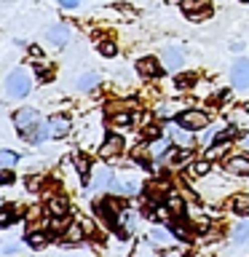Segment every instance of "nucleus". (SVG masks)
Returning <instances> with one entry per match:
<instances>
[{
    "instance_id": "1",
    "label": "nucleus",
    "mask_w": 249,
    "mask_h": 257,
    "mask_svg": "<svg viewBox=\"0 0 249 257\" xmlns=\"http://www.w3.org/2000/svg\"><path fill=\"white\" fill-rule=\"evenodd\" d=\"M6 94L11 99H22V96L30 94V75L24 70H14L11 75L6 78Z\"/></svg>"
},
{
    "instance_id": "2",
    "label": "nucleus",
    "mask_w": 249,
    "mask_h": 257,
    "mask_svg": "<svg viewBox=\"0 0 249 257\" xmlns=\"http://www.w3.org/2000/svg\"><path fill=\"white\" fill-rule=\"evenodd\" d=\"M38 123H40L38 110L22 107V110H16V112H14V126H16V132H19L22 137H27V134L32 132V126H38Z\"/></svg>"
},
{
    "instance_id": "3",
    "label": "nucleus",
    "mask_w": 249,
    "mask_h": 257,
    "mask_svg": "<svg viewBox=\"0 0 249 257\" xmlns=\"http://www.w3.org/2000/svg\"><path fill=\"white\" fill-rule=\"evenodd\" d=\"M177 123L182 128H188V132H198V128H206L209 126V115L201 110H185L177 115Z\"/></svg>"
},
{
    "instance_id": "4",
    "label": "nucleus",
    "mask_w": 249,
    "mask_h": 257,
    "mask_svg": "<svg viewBox=\"0 0 249 257\" xmlns=\"http://www.w3.org/2000/svg\"><path fill=\"white\" fill-rule=\"evenodd\" d=\"M180 8L190 16L193 22L206 19V16L212 14V6H209V0H180Z\"/></svg>"
},
{
    "instance_id": "5",
    "label": "nucleus",
    "mask_w": 249,
    "mask_h": 257,
    "mask_svg": "<svg viewBox=\"0 0 249 257\" xmlns=\"http://www.w3.org/2000/svg\"><path fill=\"white\" fill-rule=\"evenodd\" d=\"M230 80L236 88H246L249 86V59H236L230 67Z\"/></svg>"
},
{
    "instance_id": "6",
    "label": "nucleus",
    "mask_w": 249,
    "mask_h": 257,
    "mask_svg": "<svg viewBox=\"0 0 249 257\" xmlns=\"http://www.w3.org/2000/svg\"><path fill=\"white\" fill-rule=\"evenodd\" d=\"M99 153H102V158H115V156H120V153H123V137L110 134L107 140L102 142Z\"/></svg>"
},
{
    "instance_id": "7",
    "label": "nucleus",
    "mask_w": 249,
    "mask_h": 257,
    "mask_svg": "<svg viewBox=\"0 0 249 257\" xmlns=\"http://www.w3.org/2000/svg\"><path fill=\"white\" fill-rule=\"evenodd\" d=\"M70 128H72V123H70V118L67 115H51L48 118V132H51V137H67L70 134Z\"/></svg>"
},
{
    "instance_id": "8",
    "label": "nucleus",
    "mask_w": 249,
    "mask_h": 257,
    "mask_svg": "<svg viewBox=\"0 0 249 257\" xmlns=\"http://www.w3.org/2000/svg\"><path fill=\"white\" fill-rule=\"evenodd\" d=\"M48 43L67 46L70 43V27H67V24H54V27L48 30Z\"/></svg>"
},
{
    "instance_id": "9",
    "label": "nucleus",
    "mask_w": 249,
    "mask_h": 257,
    "mask_svg": "<svg viewBox=\"0 0 249 257\" xmlns=\"http://www.w3.org/2000/svg\"><path fill=\"white\" fill-rule=\"evenodd\" d=\"M182 64H185L182 54L177 51V48H166V51H164V67L172 70V72H177V70H182Z\"/></svg>"
},
{
    "instance_id": "10",
    "label": "nucleus",
    "mask_w": 249,
    "mask_h": 257,
    "mask_svg": "<svg viewBox=\"0 0 249 257\" xmlns=\"http://www.w3.org/2000/svg\"><path fill=\"white\" fill-rule=\"evenodd\" d=\"M112 172L110 169H96V174H94V182H91V190H102V188H110L112 185Z\"/></svg>"
},
{
    "instance_id": "11",
    "label": "nucleus",
    "mask_w": 249,
    "mask_h": 257,
    "mask_svg": "<svg viewBox=\"0 0 249 257\" xmlns=\"http://www.w3.org/2000/svg\"><path fill=\"white\" fill-rule=\"evenodd\" d=\"M110 190L115 193V196H134V193L140 190V185H137L134 180H126V182H118V180H112Z\"/></svg>"
},
{
    "instance_id": "12",
    "label": "nucleus",
    "mask_w": 249,
    "mask_h": 257,
    "mask_svg": "<svg viewBox=\"0 0 249 257\" xmlns=\"http://www.w3.org/2000/svg\"><path fill=\"white\" fill-rule=\"evenodd\" d=\"M67 209H70V204H67V198H64V196L48 198V212H51L54 217H67Z\"/></svg>"
},
{
    "instance_id": "13",
    "label": "nucleus",
    "mask_w": 249,
    "mask_h": 257,
    "mask_svg": "<svg viewBox=\"0 0 249 257\" xmlns=\"http://www.w3.org/2000/svg\"><path fill=\"white\" fill-rule=\"evenodd\" d=\"M137 70H140V75H145V78L161 75V67H158V62L153 59V56H148V59H140V62H137Z\"/></svg>"
},
{
    "instance_id": "14",
    "label": "nucleus",
    "mask_w": 249,
    "mask_h": 257,
    "mask_svg": "<svg viewBox=\"0 0 249 257\" xmlns=\"http://www.w3.org/2000/svg\"><path fill=\"white\" fill-rule=\"evenodd\" d=\"M225 169H228V172L230 174H249V158L246 156H238V158H230L228 161V166H225Z\"/></svg>"
},
{
    "instance_id": "15",
    "label": "nucleus",
    "mask_w": 249,
    "mask_h": 257,
    "mask_svg": "<svg viewBox=\"0 0 249 257\" xmlns=\"http://www.w3.org/2000/svg\"><path fill=\"white\" fill-rule=\"evenodd\" d=\"M46 137H51V132H48V123H38V126H32V132L24 137V140H30V142L40 145V142L46 140Z\"/></svg>"
},
{
    "instance_id": "16",
    "label": "nucleus",
    "mask_w": 249,
    "mask_h": 257,
    "mask_svg": "<svg viewBox=\"0 0 249 257\" xmlns=\"http://www.w3.org/2000/svg\"><path fill=\"white\" fill-rule=\"evenodd\" d=\"M169 150H172V145H169L166 140H156V142L150 145V156L156 158V161L166 158V156H169Z\"/></svg>"
},
{
    "instance_id": "17",
    "label": "nucleus",
    "mask_w": 249,
    "mask_h": 257,
    "mask_svg": "<svg viewBox=\"0 0 249 257\" xmlns=\"http://www.w3.org/2000/svg\"><path fill=\"white\" fill-rule=\"evenodd\" d=\"M96 83H99V75H96V72H86V75L78 78V88H80V91H91Z\"/></svg>"
},
{
    "instance_id": "18",
    "label": "nucleus",
    "mask_w": 249,
    "mask_h": 257,
    "mask_svg": "<svg viewBox=\"0 0 249 257\" xmlns=\"http://www.w3.org/2000/svg\"><path fill=\"white\" fill-rule=\"evenodd\" d=\"M75 169H78V174H80V180H88V174H91V164H88V158L86 156H80V153H78V156H75Z\"/></svg>"
},
{
    "instance_id": "19",
    "label": "nucleus",
    "mask_w": 249,
    "mask_h": 257,
    "mask_svg": "<svg viewBox=\"0 0 249 257\" xmlns=\"http://www.w3.org/2000/svg\"><path fill=\"white\" fill-rule=\"evenodd\" d=\"M64 241H67V244H78V241H83V228H80V225H70V228L64 230Z\"/></svg>"
},
{
    "instance_id": "20",
    "label": "nucleus",
    "mask_w": 249,
    "mask_h": 257,
    "mask_svg": "<svg viewBox=\"0 0 249 257\" xmlns=\"http://www.w3.org/2000/svg\"><path fill=\"white\" fill-rule=\"evenodd\" d=\"M16 209L14 206H0V228H6V225H11L16 220Z\"/></svg>"
},
{
    "instance_id": "21",
    "label": "nucleus",
    "mask_w": 249,
    "mask_h": 257,
    "mask_svg": "<svg viewBox=\"0 0 249 257\" xmlns=\"http://www.w3.org/2000/svg\"><path fill=\"white\" fill-rule=\"evenodd\" d=\"M16 161H19V156L14 150H0V169H11L16 166Z\"/></svg>"
},
{
    "instance_id": "22",
    "label": "nucleus",
    "mask_w": 249,
    "mask_h": 257,
    "mask_svg": "<svg viewBox=\"0 0 249 257\" xmlns=\"http://www.w3.org/2000/svg\"><path fill=\"white\" fill-rule=\"evenodd\" d=\"M244 241H249V220L241 222L236 230H233V244H244Z\"/></svg>"
},
{
    "instance_id": "23",
    "label": "nucleus",
    "mask_w": 249,
    "mask_h": 257,
    "mask_svg": "<svg viewBox=\"0 0 249 257\" xmlns=\"http://www.w3.org/2000/svg\"><path fill=\"white\" fill-rule=\"evenodd\" d=\"M46 241H48V236L46 233H27V244L32 246V249H40V246H46Z\"/></svg>"
},
{
    "instance_id": "24",
    "label": "nucleus",
    "mask_w": 249,
    "mask_h": 257,
    "mask_svg": "<svg viewBox=\"0 0 249 257\" xmlns=\"http://www.w3.org/2000/svg\"><path fill=\"white\" fill-rule=\"evenodd\" d=\"M150 238H153V244H172V238H169V233L164 230V228H153L150 230Z\"/></svg>"
},
{
    "instance_id": "25",
    "label": "nucleus",
    "mask_w": 249,
    "mask_h": 257,
    "mask_svg": "<svg viewBox=\"0 0 249 257\" xmlns=\"http://www.w3.org/2000/svg\"><path fill=\"white\" fill-rule=\"evenodd\" d=\"M233 212L249 214V196H236V198H233Z\"/></svg>"
},
{
    "instance_id": "26",
    "label": "nucleus",
    "mask_w": 249,
    "mask_h": 257,
    "mask_svg": "<svg viewBox=\"0 0 249 257\" xmlns=\"http://www.w3.org/2000/svg\"><path fill=\"white\" fill-rule=\"evenodd\" d=\"M209 169H212V161H209V158H201V161H196V164H193V174H196V177H204V174H209Z\"/></svg>"
},
{
    "instance_id": "27",
    "label": "nucleus",
    "mask_w": 249,
    "mask_h": 257,
    "mask_svg": "<svg viewBox=\"0 0 249 257\" xmlns=\"http://www.w3.org/2000/svg\"><path fill=\"white\" fill-rule=\"evenodd\" d=\"M233 137H236V126H228L225 132H220L217 134V140H214V145H228Z\"/></svg>"
},
{
    "instance_id": "28",
    "label": "nucleus",
    "mask_w": 249,
    "mask_h": 257,
    "mask_svg": "<svg viewBox=\"0 0 249 257\" xmlns=\"http://www.w3.org/2000/svg\"><path fill=\"white\" fill-rule=\"evenodd\" d=\"M172 230H174V236L180 238V241H190V230L185 228L182 222H174V225H172Z\"/></svg>"
},
{
    "instance_id": "29",
    "label": "nucleus",
    "mask_w": 249,
    "mask_h": 257,
    "mask_svg": "<svg viewBox=\"0 0 249 257\" xmlns=\"http://www.w3.org/2000/svg\"><path fill=\"white\" fill-rule=\"evenodd\" d=\"M132 120H134L132 112H118V115H112V123H115V126H129Z\"/></svg>"
},
{
    "instance_id": "30",
    "label": "nucleus",
    "mask_w": 249,
    "mask_h": 257,
    "mask_svg": "<svg viewBox=\"0 0 249 257\" xmlns=\"http://www.w3.org/2000/svg\"><path fill=\"white\" fill-rule=\"evenodd\" d=\"M172 134H174V140H177V142H182V145H188V142H190L188 128H182V126H180V128H172Z\"/></svg>"
},
{
    "instance_id": "31",
    "label": "nucleus",
    "mask_w": 249,
    "mask_h": 257,
    "mask_svg": "<svg viewBox=\"0 0 249 257\" xmlns=\"http://www.w3.org/2000/svg\"><path fill=\"white\" fill-rule=\"evenodd\" d=\"M99 51H102L104 56H115V54H118V46L110 43V40H104V43H99Z\"/></svg>"
},
{
    "instance_id": "32",
    "label": "nucleus",
    "mask_w": 249,
    "mask_h": 257,
    "mask_svg": "<svg viewBox=\"0 0 249 257\" xmlns=\"http://www.w3.org/2000/svg\"><path fill=\"white\" fill-rule=\"evenodd\" d=\"M188 158H190V150H180V153H174V156H172V166H182Z\"/></svg>"
},
{
    "instance_id": "33",
    "label": "nucleus",
    "mask_w": 249,
    "mask_h": 257,
    "mask_svg": "<svg viewBox=\"0 0 249 257\" xmlns=\"http://www.w3.org/2000/svg\"><path fill=\"white\" fill-rule=\"evenodd\" d=\"M169 209H172V212H177V214H180L182 209H185L182 198H180V196H172V198H169Z\"/></svg>"
},
{
    "instance_id": "34",
    "label": "nucleus",
    "mask_w": 249,
    "mask_h": 257,
    "mask_svg": "<svg viewBox=\"0 0 249 257\" xmlns=\"http://www.w3.org/2000/svg\"><path fill=\"white\" fill-rule=\"evenodd\" d=\"M169 214H172V212H169V206H158L156 212H153V217H158L161 222H166V220H169Z\"/></svg>"
},
{
    "instance_id": "35",
    "label": "nucleus",
    "mask_w": 249,
    "mask_h": 257,
    "mask_svg": "<svg viewBox=\"0 0 249 257\" xmlns=\"http://www.w3.org/2000/svg\"><path fill=\"white\" fill-rule=\"evenodd\" d=\"M190 83H193V78H190V75H180V78L174 80V86H177V88H188Z\"/></svg>"
},
{
    "instance_id": "36",
    "label": "nucleus",
    "mask_w": 249,
    "mask_h": 257,
    "mask_svg": "<svg viewBox=\"0 0 249 257\" xmlns=\"http://www.w3.org/2000/svg\"><path fill=\"white\" fill-rule=\"evenodd\" d=\"M35 70H38V75H40V80H48V78H51V70H48L46 64H35Z\"/></svg>"
},
{
    "instance_id": "37",
    "label": "nucleus",
    "mask_w": 249,
    "mask_h": 257,
    "mask_svg": "<svg viewBox=\"0 0 249 257\" xmlns=\"http://www.w3.org/2000/svg\"><path fill=\"white\" fill-rule=\"evenodd\" d=\"M8 182H14V174L8 169H0V185H8Z\"/></svg>"
},
{
    "instance_id": "38",
    "label": "nucleus",
    "mask_w": 249,
    "mask_h": 257,
    "mask_svg": "<svg viewBox=\"0 0 249 257\" xmlns=\"http://www.w3.org/2000/svg\"><path fill=\"white\" fill-rule=\"evenodd\" d=\"M145 134H148L150 140H161V128L158 126H148V128H145Z\"/></svg>"
},
{
    "instance_id": "39",
    "label": "nucleus",
    "mask_w": 249,
    "mask_h": 257,
    "mask_svg": "<svg viewBox=\"0 0 249 257\" xmlns=\"http://www.w3.org/2000/svg\"><path fill=\"white\" fill-rule=\"evenodd\" d=\"M196 228L198 230H206L209 228V220H206V217H196Z\"/></svg>"
},
{
    "instance_id": "40",
    "label": "nucleus",
    "mask_w": 249,
    "mask_h": 257,
    "mask_svg": "<svg viewBox=\"0 0 249 257\" xmlns=\"http://www.w3.org/2000/svg\"><path fill=\"white\" fill-rule=\"evenodd\" d=\"M59 6H62V8H78L80 0H59Z\"/></svg>"
},
{
    "instance_id": "41",
    "label": "nucleus",
    "mask_w": 249,
    "mask_h": 257,
    "mask_svg": "<svg viewBox=\"0 0 249 257\" xmlns=\"http://www.w3.org/2000/svg\"><path fill=\"white\" fill-rule=\"evenodd\" d=\"M27 188H30V190H38V188H40V180H38V177H30V180H27Z\"/></svg>"
},
{
    "instance_id": "42",
    "label": "nucleus",
    "mask_w": 249,
    "mask_h": 257,
    "mask_svg": "<svg viewBox=\"0 0 249 257\" xmlns=\"http://www.w3.org/2000/svg\"><path fill=\"white\" fill-rule=\"evenodd\" d=\"M30 54L35 56V59H40V48H38V46H30Z\"/></svg>"
},
{
    "instance_id": "43",
    "label": "nucleus",
    "mask_w": 249,
    "mask_h": 257,
    "mask_svg": "<svg viewBox=\"0 0 249 257\" xmlns=\"http://www.w3.org/2000/svg\"><path fill=\"white\" fill-rule=\"evenodd\" d=\"M244 145H246V148H249V134H246V137H244Z\"/></svg>"
},
{
    "instance_id": "44",
    "label": "nucleus",
    "mask_w": 249,
    "mask_h": 257,
    "mask_svg": "<svg viewBox=\"0 0 249 257\" xmlns=\"http://www.w3.org/2000/svg\"><path fill=\"white\" fill-rule=\"evenodd\" d=\"M241 3H249V0H241Z\"/></svg>"
}]
</instances>
